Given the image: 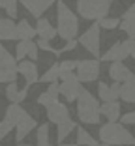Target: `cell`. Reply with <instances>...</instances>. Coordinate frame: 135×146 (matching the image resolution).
I'll return each instance as SVG.
<instances>
[{
  "instance_id": "45",
  "label": "cell",
  "mask_w": 135,
  "mask_h": 146,
  "mask_svg": "<svg viewBox=\"0 0 135 146\" xmlns=\"http://www.w3.org/2000/svg\"><path fill=\"white\" fill-rule=\"evenodd\" d=\"M100 146H107V144H100Z\"/></svg>"
},
{
  "instance_id": "4",
  "label": "cell",
  "mask_w": 135,
  "mask_h": 146,
  "mask_svg": "<svg viewBox=\"0 0 135 146\" xmlns=\"http://www.w3.org/2000/svg\"><path fill=\"white\" fill-rule=\"evenodd\" d=\"M113 0H77L75 9L77 15L88 21H101V19L109 17Z\"/></svg>"
},
{
  "instance_id": "37",
  "label": "cell",
  "mask_w": 135,
  "mask_h": 146,
  "mask_svg": "<svg viewBox=\"0 0 135 146\" xmlns=\"http://www.w3.org/2000/svg\"><path fill=\"white\" fill-rule=\"evenodd\" d=\"M58 79H62V82H73L77 81V75H75V71H66V73H60Z\"/></svg>"
},
{
  "instance_id": "13",
  "label": "cell",
  "mask_w": 135,
  "mask_h": 146,
  "mask_svg": "<svg viewBox=\"0 0 135 146\" xmlns=\"http://www.w3.org/2000/svg\"><path fill=\"white\" fill-rule=\"evenodd\" d=\"M128 56L130 54H128V51L124 49L122 41H116L100 56V60H103V62H124Z\"/></svg>"
},
{
  "instance_id": "42",
  "label": "cell",
  "mask_w": 135,
  "mask_h": 146,
  "mask_svg": "<svg viewBox=\"0 0 135 146\" xmlns=\"http://www.w3.org/2000/svg\"><path fill=\"white\" fill-rule=\"evenodd\" d=\"M19 146H32V144H23V142H21V144H19Z\"/></svg>"
},
{
  "instance_id": "14",
  "label": "cell",
  "mask_w": 135,
  "mask_h": 146,
  "mask_svg": "<svg viewBox=\"0 0 135 146\" xmlns=\"http://www.w3.org/2000/svg\"><path fill=\"white\" fill-rule=\"evenodd\" d=\"M36 36L38 38H41V39H47V41H51V39H55L57 38V26H53L51 25V21L49 19H45V17H39V19H36Z\"/></svg>"
},
{
  "instance_id": "43",
  "label": "cell",
  "mask_w": 135,
  "mask_h": 146,
  "mask_svg": "<svg viewBox=\"0 0 135 146\" xmlns=\"http://www.w3.org/2000/svg\"><path fill=\"white\" fill-rule=\"evenodd\" d=\"M131 58H133V60H135V52H133V54H131Z\"/></svg>"
},
{
  "instance_id": "39",
  "label": "cell",
  "mask_w": 135,
  "mask_h": 146,
  "mask_svg": "<svg viewBox=\"0 0 135 146\" xmlns=\"http://www.w3.org/2000/svg\"><path fill=\"white\" fill-rule=\"evenodd\" d=\"M47 92H49L51 96H55V98H58V96H60V92H58V82H53V84H49Z\"/></svg>"
},
{
  "instance_id": "15",
  "label": "cell",
  "mask_w": 135,
  "mask_h": 146,
  "mask_svg": "<svg viewBox=\"0 0 135 146\" xmlns=\"http://www.w3.org/2000/svg\"><path fill=\"white\" fill-rule=\"evenodd\" d=\"M36 125H38V124H36V120L32 118L30 114H26L25 118H23V120L15 125V141L21 144L23 139L28 137V135H30V131H34V129H36Z\"/></svg>"
},
{
  "instance_id": "19",
  "label": "cell",
  "mask_w": 135,
  "mask_h": 146,
  "mask_svg": "<svg viewBox=\"0 0 135 146\" xmlns=\"http://www.w3.org/2000/svg\"><path fill=\"white\" fill-rule=\"evenodd\" d=\"M28 88H30V86H25L23 90H19L17 82L6 84V98H8V101H11V103H21L23 99L26 98V94H28Z\"/></svg>"
},
{
  "instance_id": "7",
  "label": "cell",
  "mask_w": 135,
  "mask_h": 146,
  "mask_svg": "<svg viewBox=\"0 0 135 146\" xmlns=\"http://www.w3.org/2000/svg\"><path fill=\"white\" fill-rule=\"evenodd\" d=\"M100 60L96 58H90V60H79L77 62V69H75V75H77L79 82H94L100 77Z\"/></svg>"
},
{
  "instance_id": "18",
  "label": "cell",
  "mask_w": 135,
  "mask_h": 146,
  "mask_svg": "<svg viewBox=\"0 0 135 146\" xmlns=\"http://www.w3.org/2000/svg\"><path fill=\"white\" fill-rule=\"evenodd\" d=\"M11 39H17L15 23L8 17H0V41H11Z\"/></svg>"
},
{
  "instance_id": "22",
  "label": "cell",
  "mask_w": 135,
  "mask_h": 146,
  "mask_svg": "<svg viewBox=\"0 0 135 146\" xmlns=\"http://www.w3.org/2000/svg\"><path fill=\"white\" fill-rule=\"evenodd\" d=\"M75 129H77V124H75L73 120H66V122H62V124H58V133H57V137H58V142H64L66 139H68V135L70 133H73Z\"/></svg>"
},
{
  "instance_id": "30",
  "label": "cell",
  "mask_w": 135,
  "mask_h": 146,
  "mask_svg": "<svg viewBox=\"0 0 135 146\" xmlns=\"http://www.w3.org/2000/svg\"><path fill=\"white\" fill-rule=\"evenodd\" d=\"M98 98H100L103 103L113 101V98H111V88H109L107 82H100V84H98Z\"/></svg>"
},
{
  "instance_id": "10",
  "label": "cell",
  "mask_w": 135,
  "mask_h": 146,
  "mask_svg": "<svg viewBox=\"0 0 135 146\" xmlns=\"http://www.w3.org/2000/svg\"><path fill=\"white\" fill-rule=\"evenodd\" d=\"M17 73L25 77L26 86H32L34 82H39V73H38V66H36V62H30V60L17 62Z\"/></svg>"
},
{
  "instance_id": "25",
  "label": "cell",
  "mask_w": 135,
  "mask_h": 146,
  "mask_svg": "<svg viewBox=\"0 0 135 146\" xmlns=\"http://www.w3.org/2000/svg\"><path fill=\"white\" fill-rule=\"evenodd\" d=\"M17 0H0V9H4L8 13V19H17L19 11H17Z\"/></svg>"
},
{
  "instance_id": "5",
  "label": "cell",
  "mask_w": 135,
  "mask_h": 146,
  "mask_svg": "<svg viewBox=\"0 0 135 146\" xmlns=\"http://www.w3.org/2000/svg\"><path fill=\"white\" fill-rule=\"evenodd\" d=\"M17 60L8 49L0 43V82L2 84H11L17 82Z\"/></svg>"
},
{
  "instance_id": "40",
  "label": "cell",
  "mask_w": 135,
  "mask_h": 146,
  "mask_svg": "<svg viewBox=\"0 0 135 146\" xmlns=\"http://www.w3.org/2000/svg\"><path fill=\"white\" fill-rule=\"evenodd\" d=\"M122 17H128V19H135V2H133V4H131L130 8L126 9V11H124V15H122Z\"/></svg>"
},
{
  "instance_id": "36",
  "label": "cell",
  "mask_w": 135,
  "mask_h": 146,
  "mask_svg": "<svg viewBox=\"0 0 135 146\" xmlns=\"http://www.w3.org/2000/svg\"><path fill=\"white\" fill-rule=\"evenodd\" d=\"M109 88H111V98H113V101H118V98H120V90H122V84L113 82V84H109Z\"/></svg>"
},
{
  "instance_id": "33",
  "label": "cell",
  "mask_w": 135,
  "mask_h": 146,
  "mask_svg": "<svg viewBox=\"0 0 135 146\" xmlns=\"http://www.w3.org/2000/svg\"><path fill=\"white\" fill-rule=\"evenodd\" d=\"M77 62L79 60H62V62H57V64H58L60 73H66V71H73V69H77Z\"/></svg>"
},
{
  "instance_id": "35",
  "label": "cell",
  "mask_w": 135,
  "mask_h": 146,
  "mask_svg": "<svg viewBox=\"0 0 135 146\" xmlns=\"http://www.w3.org/2000/svg\"><path fill=\"white\" fill-rule=\"evenodd\" d=\"M120 124L126 127V125H135V111L126 112L124 116H120Z\"/></svg>"
},
{
  "instance_id": "1",
  "label": "cell",
  "mask_w": 135,
  "mask_h": 146,
  "mask_svg": "<svg viewBox=\"0 0 135 146\" xmlns=\"http://www.w3.org/2000/svg\"><path fill=\"white\" fill-rule=\"evenodd\" d=\"M57 34L60 36L64 41H71L77 39L79 36V19L77 13H73L66 2L58 0L57 2Z\"/></svg>"
},
{
  "instance_id": "3",
  "label": "cell",
  "mask_w": 135,
  "mask_h": 146,
  "mask_svg": "<svg viewBox=\"0 0 135 146\" xmlns=\"http://www.w3.org/2000/svg\"><path fill=\"white\" fill-rule=\"evenodd\" d=\"M77 116L79 120L83 124H88V125H96L100 124V103L98 99L86 90V88H81L79 92V98H77Z\"/></svg>"
},
{
  "instance_id": "8",
  "label": "cell",
  "mask_w": 135,
  "mask_h": 146,
  "mask_svg": "<svg viewBox=\"0 0 135 146\" xmlns=\"http://www.w3.org/2000/svg\"><path fill=\"white\" fill-rule=\"evenodd\" d=\"M109 77L113 79V82L124 84V82L133 81L135 75H133V71H131L124 62H111V66H109Z\"/></svg>"
},
{
  "instance_id": "21",
  "label": "cell",
  "mask_w": 135,
  "mask_h": 146,
  "mask_svg": "<svg viewBox=\"0 0 135 146\" xmlns=\"http://www.w3.org/2000/svg\"><path fill=\"white\" fill-rule=\"evenodd\" d=\"M15 32H17V41L36 38V28L30 26V23L26 21V19H21L19 23H15Z\"/></svg>"
},
{
  "instance_id": "29",
  "label": "cell",
  "mask_w": 135,
  "mask_h": 146,
  "mask_svg": "<svg viewBox=\"0 0 135 146\" xmlns=\"http://www.w3.org/2000/svg\"><path fill=\"white\" fill-rule=\"evenodd\" d=\"M98 25H100L101 30H114L120 26V17H105L101 21H98Z\"/></svg>"
},
{
  "instance_id": "28",
  "label": "cell",
  "mask_w": 135,
  "mask_h": 146,
  "mask_svg": "<svg viewBox=\"0 0 135 146\" xmlns=\"http://www.w3.org/2000/svg\"><path fill=\"white\" fill-rule=\"evenodd\" d=\"M36 141H38V146H45L49 144V124H41L36 131Z\"/></svg>"
},
{
  "instance_id": "17",
  "label": "cell",
  "mask_w": 135,
  "mask_h": 146,
  "mask_svg": "<svg viewBox=\"0 0 135 146\" xmlns=\"http://www.w3.org/2000/svg\"><path fill=\"white\" fill-rule=\"evenodd\" d=\"M26 114H28V112H26L19 103H9V105H8V109H6L4 120H6V122H9L11 125H17Z\"/></svg>"
},
{
  "instance_id": "32",
  "label": "cell",
  "mask_w": 135,
  "mask_h": 146,
  "mask_svg": "<svg viewBox=\"0 0 135 146\" xmlns=\"http://www.w3.org/2000/svg\"><path fill=\"white\" fill-rule=\"evenodd\" d=\"M36 47H38V51L41 49V51H45V52H53L55 56L60 54V52H58V49H53L51 41H47V39H41V38H39V39H38V43H36Z\"/></svg>"
},
{
  "instance_id": "26",
  "label": "cell",
  "mask_w": 135,
  "mask_h": 146,
  "mask_svg": "<svg viewBox=\"0 0 135 146\" xmlns=\"http://www.w3.org/2000/svg\"><path fill=\"white\" fill-rule=\"evenodd\" d=\"M130 39H135V19L120 17V26H118Z\"/></svg>"
},
{
  "instance_id": "11",
  "label": "cell",
  "mask_w": 135,
  "mask_h": 146,
  "mask_svg": "<svg viewBox=\"0 0 135 146\" xmlns=\"http://www.w3.org/2000/svg\"><path fill=\"white\" fill-rule=\"evenodd\" d=\"M47 118H49V122L58 125V124H62V122L70 120V109H68V105L57 101V103H53V105L47 107Z\"/></svg>"
},
{
  "instance_id": "46",
  "label": "cell",
  "mask_w": 135,
  "mask_h": 146,
  "mask_svg": "<svg viewBox=\"0 0 135 146\" xmlns=\"http://www.w3.org/2000/svg\"><path fill=\"white\" fill-rule=\"evenodd\" d=\"M45 146H51V144H45Z\"/></svg>"
},
{
  "instance_id": "44",
  "label": "cell",
  "mask_w": 135,
  "mask_h": 146,
  "mask_svg": "<svg viewBox=\"0 0 135 146\" xmlns=\"http://www.w3.org/2000/svg\"><path fill=\"white\" fill-rule=\"evenodd\" d=\"M94 146H100V144H98V142H96V144H94Z\"/></svg>"
},
{
  "instance_id": "34",
  "label": "cell",
  "mask_w": 135,
  "mask_h": 146,
  "mask_svg": "<svg viewBox=\"0 0 135 146\" xmlns=\"http://www.w3.org/2000/svg\"><path fill=\"white\" fill-rule=\"evenodd\" d=\"M13 129H15V125H11L9 122H6V120H2V122H0V141L8 137V135H9V131H13Z\"/></svg>"
},
{
  "instance_id": "9",
  "label": "cell",
  "mask_w": 135,
  "mask_h": 146,
  "mask_svg": "<svg viewBox=\"0 0 135 146\" xmlns=\"http://www.w3.org/2000/svg\"><path fill=\"white\" fill-rule=\"evenodd\" d=\"M25 56H28L30 62L38 60L39 52L32 39H23V41H17V45H15V60L21 62V60H25Z\"/></svg>"
},
{
  "instance_id": "16",
  "label": "cell",
  "mask_w": 135,
  "mask_h": 146,
  "mask_svg": "<svg viewBox=\"0 0 135 146\" xmlns=\"http://www.w3.org/2000/svg\"><path fill=\"white\" fill-rule=\"evenodd\" d=\"M81 88H83V86H81V82H79V81H73V82H60V84H58V92H60V96H64V99L68 101V103H71V101H77Z\"/></svg>"
},
{
  "instance_id": "2",
  "label": "cell",
  "mask_w": 135,
  "mask_h": 146,
  "mask_svg": "<svg viewBox=\"0 0 135 146\" xmlns=\"http://www.w3.org/2000/svg\"><path fill=\"white\" fill-rule=\"evenodd\" d=\"M100 141L107 146H135V137L116 122H107L100 127Z\"/></svg>"
},
{
  "instance_id": "41",
  "label": "cell",
  "mask_w": 135,
  "mask_h": 146,
  "mask_svg": "<svg viewBox=\"0 0 135 146\" xmlns=\"http://www.w3.org/2000/svg\"><path fill=\"white\" fill-rule=\"evenodd\" d=\"M60 146H77V144H60Z\"/></svg>"
},
{
  "instance_id": "6",
  "label": "cell",
  "mask_w": 135,
  "mask_h": 146,
  "mask_svg": "<svg viewBox=\"0 0 135 146\" xmlns=\"http://www.w3.org/2000/svg\"><path fill=\"white\" fill-rule=\"evenodd\" d=\"M100 34H101V28H100V25L98 23H94L92 26H88L86 30L83 32V34L77 38V43H81L84 49H86L88 52H90L96 60H100V51H101V38H100Z\"/></svg>"
},
{
  "instance_id": "24",
  "label": "cell",
  "mask_w": 135,
  "mask_h": 146,
  "mask_svg": "<svg viewBox=\"0 0 135 146\" xmlns=\"http://www.w3.org/2000/svg\"><path fill=\"white\" fill-rule=\"evenodd\" d=\"M58 77H60V69H58V64L55 62V64L39 77V82H49V84H53V82H58Z\"/></svg>"
},
{
  "instance_id": "27",
  "label": "cell",
  "mask_w": 135,
  "mask_h": 146,
  "mask_svg": "<svg viewBox=\"0 0 135 146\" xmlns=\"http://www.w3.org/2000/svg\"><path fill=\"white\" fill-rule=\"evenodd\" d=\"M79 144H83V146H94V144H96V139L92 137L86 129L77 127V146Z\"/></svg>"
},
{
  "instance_id": "23",
  "label": "cell",
  "mask_w": 135,
  "mask_h": 146,
  "mask_svg": "<svg viewBox=\"0 0 135 146\" xmlns=\"http://www.w3.org/2000/svg\"><path fill=\"white\" fill-rule=\"evenodd\" d=\"M120 99L126 103H135V79L130 82H124L120 90Z\"/></svg>"
},
{
  "instance_id": "31",
  "label": "cell",
  "mask_w": 135,
  "mask_h": 146,
  "mask_svg": "<svg viewBox=\"0 0 135 146\" xmlns=\"http://www.w3.org/2000/svg\"><path fill=\"white\" fill-rule=\"evenodd\" d=\"M57 101H58V98H55V96H51V94H49L47 90H45V92H41V94L38 96V103L41 105V107H45V109H47L49 105L57 103Z\"/></svg>"
},
{
  "instance_id": "38",
  "label": "cell",
  "mask_w": 135,
  "mask_h": 146,
  "mask_svg": "<svg viewBox=\"0 0 135 146\" xmlns=\"http://www.w3.org/2000/svg\"><path fill=\"white\" fill-rule=\"evenodd\" d=\"M79 43L77 39H71V41H66V45L62 49H58V52H70V51H75V47H77Z\"/></svg>"
},
{
  "instance_id": "12",
  "label": "cell",
  "mask_w": 135,
  "mask_h": 146,
  "mask_svg": "<svg viewBox=\"0 0 135 146\" xmlns=\"http://www.w3.org/2000/svg\"><path fill=\"white\" fill-rule=\"evenodd\" d=\"M17 2H21L28 9V13H30L32 17L39 19V17H43V13L53 6L55 0H17Z\"/></svg>"
},
{
  "instance_id": "20",
  "label": "cell",
  "mask_w": 135,
  "mask_h": 146,
  "mask_svg": "<svg viewBox=\"0 0 135 146\" xmlns=\"http://www.w3.org/2000/svg\"><path fill=\"white\" fill-rule=\"evenodd\" d=\"M100 114L105 116L109 122H116L120 120V103L118 101H109V103H103L100 105Z\"/></svg>"
}]
</instances>
